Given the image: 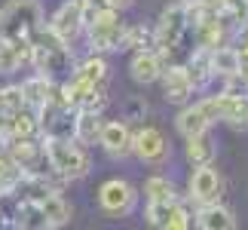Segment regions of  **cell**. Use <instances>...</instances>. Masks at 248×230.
Returning <instances> with one entry per match:
<instances>
[{
  "label": "cell",
  "instance_id": "1",
  "mask_svg": "<svg viewBox=\"0 0 248 230\" xmlns=\"http://www.w3.org/2000/svg\"><path fill=\"white\" fill-rule=\"evenodd\" d=\"M31 62H34L37 74H43V77H55V74L74 71L71 43H64L62 37H55L46 25H40L31 34Z\"/></svg>",
  "mask_w": 248,
  "mask_h": 230
},
{
  "label": "cell",
  "instance_id": "2",
  "mask_svg": "<svg viewBox=\"0 0 248 230\" xmlns=\"http://www.w3.org/2000/svg\"><path fill=\"white\" fill-rule=\"evenodd\" d=\"M86 34H89V46L92 52H120L123 46V34H126V22L120 18V9L110 6H86Z\"/></svg>",
  "mask_w": 248,
  "mask_h": 230
},
{
  "label": "cell",
  "instance_id": "3",
  "mask_svg": "<svg viewBox=\"0 0 248 230\" xmlns=\"http://www.w3.org/2000/svg\"><path fill=\"white\" fill-rule=\"evenodd\" d=\"M49 166L68 181H80L92 172V160L86 153V145H80L77 138H43Z\"/></svg>",
  "mask_w": 248,
  "mask_h": 230
},
{
  "label": "cell",
  "instance_id": "4",
  "mask_svg": "<svg viewBox=\"0 0 248 230\" xmlns=\"http://www.w3.org/2000/svg\"><path fill=\"white\" fill-rule=\"evenodd\" d=\"M43 25L40 0H6L0 6V40L6 37H28Z\"/></svg>",
  "mask_w": 248,
  "mask_h": 230
},
{
  "label": "cell",
  "instance_id": "5",
  "mask_svg": "<svg viewBox=\"0 0 248 230\" xmlns=\"http://www.w3.org/2000/svg\"><path fill=\"white\" fill-rule=\"evenodd\" d=\"M212 123H217V101H215V95H205V99H199L193 104L190 101L181 104L175 126L184 138H190V135H199V132H208Z\"/></svg>",
  "mask_w": 248,
  "mask_h": 230
},
{
  "label": "cell",
  "instance_id": "6",
  "mask_svg": "<svg viewBox=\"0 0 248 230\" xmlns=\"http://www.w3.org/2000/svg\"><path fill=\"white\" fill-rule=\"evenodd\" d=\"M135 203H138L135 187L123 178H108L98 187V206H101V212L110 215V218H126L132 209H135Z\"/></svg>",
  "mask_w": 248,
  "mask_h": 230
},
{
  "label": "cell",
  "instance_id": "7",
  "mask_svg": "<svg viewBox=\"0 0 248 230\" xmlns=\"http://www.w3.org/2000/svg\"><path fill=\"white\" fill-rule=\"evenodd\" d=\"M46 28H49L55 37H62L64 43H74L86 28V0H64L52 13Z\"/></svg>",
  "mask_w": 248,
  "mask_h": 230
},
{
  "label": "cell",
  "instance_id": "8",
  "mask_svg": "<svg viewBox=\"0 0 248 230\" xmlns=\"http://www.w3.org/2000/svg\"><path fill=\"white\" fill-rule=\"evenodd\" d=\"M132 153L141 163H150V166H159V163L169 160V141L156 126H141L132 129Z\"/></svg>",
  "mask_w": 248,
  "mask_h": 230
},
{
  "label": "cell",
  "instance_id": "9",
  "mask_svg": "<svg viewBox=\"0 0 248 230\" xmlns=\"http://www.w3.org/2000/svg\"><path fill=\"white\" fill-rule=\"evenodd\" d=\"M190 199L196 206H205V203H217L221 199V190H224V181L217 175V169L208 163V166H193V175H190Z\"/></svg>",
  "mask_w": 248,
  "mask_h": 230
},
{
  "label": "cell",
  "instance_id": "10",
  "mask_svg": "<svg viewBox=\"0 0 248 230\" xmlns=\"http://www.w3.org/2000/svg\"><path fill=\"white\" fill-rule=\"evenodd\" d=\"M159 83H163V99L169 104H187L193 95V83L187 77L184 62H169L159 74Z\"/></svg>",
  "mask_w": 248,
  "mask_h": 230
},
{
  "label": "cell",
  "instance_id": "11",
  "mask_svg": "<svg viewBox=\"0 0 248 230\" xmlns=\"http://www.w3.org/2000/svg\"><path fill=\"white\" fill-rule=\"evenodd\" d=\"M98 145H101V150L108 153L110 160H126V157H132V126H129V123H120V120L101 123Z\"/></svg>",
  "mask_w": 248,
  "mask_h": 230
},
{
  "label": "cell",
  "instance_id": "12",
  "mask_svg": "<svg viewBox=\"0 0 248 230\" xmlns=\"http://www.w3.org/2000/svg\"><path fill=\"white\" fill-rule=\"evenodd\" d=\"M166 65L169 62L163 59V52H156L154 46H144V49H135V55H132L129 74H132V80H135V83L150 86V83L159 80V74H163Z\"/></svg>",
  "mask_w": 248,
  "mask_h": 230
},
{
  "label": "cell",
  "instance_id": "13",
  "mask_svg": "<svg viewBox=\"0 0 248 230\" xmlns=\"http://www.w3.org/2000/svg\"><path fill=\"white\" fill-rule=\"evenodd\" d=\"M217 120L230 123L233 129H248V95L239 92H217Z\"/></svg>",
  "mask_w": 248,
  "mask_h": 230
},
{
  "label": "cell",
  "instance_id": "14",
  "mask_svg": "<svg viewBox=\"0 0 248 230\" xmlns=\"http://www.w3.org/2000/svg\"><path fill=\"white\" fill-rule=\"evenodd\" d=\"M31 62V40L28 37H6L0 40V74H16Z\"/></svg>",
  "mask_w": 248,
  "mask_h": 230
},
{
  "label": "cell",
  "instance_id": "15",
  "mask_svg": "<svg viewBox=\"0 0 248 230\" xmlns=\"http://www.w3.org/2000/svg\"><path fill=\"white\" fill-rule=\"evenodd\" d=\"M193 224H196L199 230H233V227H236V215H233L227 206H221V199H217V203L196 206Z\"/></svg>",
  "mask_w": 248,
  "mask_h": 230
},
{
  "label": "cell",
  "instance_id": "16",
  "mask_svg": "<svg viewBox=\"0 0 248 230\" xmlns=\"http://www.w3.org/2000/svg\"><path fill=\"white\" fill-rule=\"evenodd\" d=\"M184 68H187L190 83H193V92L205 89V86L215 80V74H212V49H199V46H196V49L187 55Z\"/></svg>",
  "mask_w": 248,
  "mask_h": 230
},
{
  "label": "cell",
  "instance_id": "17",
  "mask_svg": "<svg viewBox=\"0 0 248 230\" xmlns=\"http://www.w3.org/2000/svg\"><path fill=\"white\" fill-rule=\"evenodd\" d=\"M71 77H77V80L89 83V86H101V89H108L110 68H108V62H104V55H101V52H92L89 59H83L77 68H74Z\"/></svg>",
  "mask_w": 248,
  "mask_h": 230
},
{
  "label": "cell",
  "instance_id": "18",
  "mask_svg": "<svg viewBox=\"0 0 248 230\" xmlns=\"http://www.w3.org/2000/svg\"><path fill=\"white\" fill-rule=\"evenodd\" d=\"M239 65H242V55H239L236 46L221 43V46L212 49V74L215 77L224 80V77H230V74H239Z\"/></svg>",
  "mask_w": 248,
  "mask_h": 230
},
{
  "label": "cell",
  "instance_id": "19",
  "mask_svg": "<svg viewBox=\"0 0 248 230\" xmlns=\"http://www.w3.org/2000/svg\"><path fill=\"white\" fill-rule=\"evenodd\" d=\"M18 89H22L25 104H31V108L37 111V108H43V104H46V99H49V92H52V77L34 74V77H28Z\"/></svg>",
  "mask_w": 248,
  "mask_h": 230
},
{
  "label": "cell",
  "instance_id": "20",
  "mask_svg": "<svg viewBox=\"0 0 248 230\" xmlns=\"http://www.w3.org/2000/svg\"><path fill=\"white\" fill-rule=\"evenodd\" d=\"M13 227H22V230H49V227H46V218H43L40 203H28V199H18Z\"/></svg>",
  "mask_w": 248,
  "mask_h": 230
},
{
  "label": "cell",
  "instance_id": "21",
  "mask_svg": "<svg viewBox=\"0 0 248 230\" xmlns=\"http://www.w3.org/2000/svg\"><path fill=\"white\" fill-rule=\"evenodd\" d=\"M187 160L193 166H208L215 163V141L208 138V132H199V135L187 138Z\"/></svg>",
  "mask_w": 248,
  "mask_h": 230
},
{
  "label": "cell",
  "instance_id": "22",
  "mask_svg": "<svg viewBox=\"0 0 248 230\" xmlns=\"http://www.w3.org/2000/svg\"><path fill=\"white\" fill-rule=\"evenodd\" d=\"M101 114H92V111H77V126H74V138L80 145H95L98 141V132H101Z\"/></svg>",
  "mask_w": 248,
  "mask_h": 230
},
{
  "label": "cell",
  "instance_id": "23",
  "mask_svg": "<svg viewBox=\"0 0 248 230\" xmlns=\"http://www.w3.org/2000/svg\"><path fill=\"white\" fill-rule=\"evenodd\" d=\"M43 209V218H46V227H64L71 221V206L62 199V194H49L40 203Z\"/></svg>",
  "mask_w": 248,
  "mask_h": 230
},
{
  "label": "cell",
  "instance_id": "24",
  "mask_svg": "<svg viewBox=\"0 0 248 230\" xmlns=\"http://www.w3.org/2000/svg\"><path fill=\"white\" fill-rule=\"evenodd\" d=\"M144 197L147 203H159V199H175V187L166 175H150L144 181Z\"/></svg>",
  "mask_w": 248,
  "mask_h": 230
},
{
  "label": "cell",
  "instance_id": "25",
  "mask_svg": "<svg viewBox=\"0 0 248 230\" xmlns=\"http://www.w3.org/2000/svg\"><path fill=\"white\" fill-rule=\"evenodd\" d=\"M22 175H25L22 166H18L6 150H0V190H13L18 181H22Z\"/></svg>",
  "mask_w": 248,
  "mask_h": 230
},
{
  "label": "cell",
  "instance_id": "26",
  "mask_svg": "<svg viewBox=\"0 0 248 230\" xmlns=\"http://www.w3.org/2000/svg\"><path fill=\"white\" fill-rule=\"evenodd\" d=\"M150 40H154V31H147L144 25H135V28L126 25V34H123L120 52H126V49H144V46H150Z\"/></svg>",
  "mask_w": 248,
  "mask_h": 230
},
{
  "label": "cell",
  "instance_id": "27",
  "mask_svg": "<svg viewBox=\"0 0 248 230\" xmlns=\"http://www.w3.org/2000/svg\"><path fill=\"white\" fill-rule=\"evenodd\" d=\"M175 203H178V199H159V203H147V224L166 230L171 212H175Z\"/></svg>",
  "mask_w": 248,
  "mask_h": 230
},
{
  "label": "cell",
  "instance_id": "28",
  "mask_svg": "<svg viewBox=\"0 0 248 230\" xmlns=\"http://www.w3.org/2000/svg\"><path fill=\"white\" fill-rule=\"evenodd\" d=\"M25 99H22V89L18 86H3L0 89V117H6V114H13L16 108H22Z\"/></svg>",
  "mask_w": 248,
  "mask_h": 230
},
{
  "label": "cell",
  "instance_id": "29",
  "mask_svg": "<svg viewBox=\"0 0 248 230\" xmlns=\"http://www.w3.org/2000/svg\"><path fill=\"white\" fill-rule=\"evenodd\" d=\"M187 227H193V212L184 203H175V212H171L166 230H187Z\"/></svg>",
  "mask_w": 248,
  "mask_h": 230
},
{
  "label": "cell",
  "instance_id": "30",
  "mask_svg": "<svg viewBox=\"0 0 248 230\" xmlns=\"http://www.w3.org/2000/svg\"><path fill=\"white\" fill-rule=\"evenodd\" d=\"M135 0H86V6H92V9H98V6H110V9H129Z\"/></svg>",
  "mask_w": 248,
  "mask_h": 230
},
{
  "label": "cell",
  "instance_id": "31",
  "mask_svg": "<svg viewBox=\"0 0 248 230\" xmlns=\"http://www.w3.org/2000/svg\"><path fill=\"white\" fill-rule=\"evenodd\" d=\"M144 114H147V104L141 101V99H132V101H129V108H126V120H144Z\"/></svg>",
  "mask_w": 248,
  "mask_h": 230
},
{
  "label": "cell",
  "instance_id": "32",
  "mask_svg": "<svg viewBox=\"0 0 248 230\" xmlns=\"http://www.w3.org/2000/svg\"><path fill=\"white\" fill-rule=\"evenodd\" d=\"M242 6H245V16H248V0H242Z\"/></svg>",
  "mask_w": 248,
  "mask_h": 230
}]
</instances>
